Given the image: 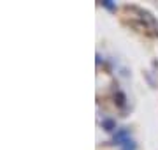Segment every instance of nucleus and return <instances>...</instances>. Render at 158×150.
Wrapping results in <instances>:
<instances>
[{
    "label": "nucleus",
    "instance_id": "1",
    "mask_svg": "<svg viewBox=\"0 0 158 150\" xmlns=\"http://www.w3.org/2000/svg\"><path fill=\"white\" fill-rule=\"evenodd\" d=\"M130 139V129H127V127H121V129H118L116 133H114V138H113V143L114 145H119V147H123L127 141Z\"/></svg>",
    "mask_w": 158,
    "mask_h": 150
},
{
    "label": "nucleus",
    "instance_id": "2",
    "mask_svg": "<svg viewBox=\"0 0 158 150\" xmlns=\"http://www.w3.org/2000/svg\"><path fill=\"white\" fill-rule=\"evenodd\" d=\"M100 126H102V129H104L106 133H113V131H118V129H116V120H114V118H109V117L102 118Z\"/></svg>",
    "mask_w": 158,
    "mask_h": 150
},
{
    "label": "nucleus",
    "instance_id": "3",
    "mask_svg": "<svg viewBox=\"0 0 158 150\" xmlns=\"http://www.w3.org/2000/svg\"><path fill=\"white\" fill-rule=\"evenodd\" d=\"M102 7H106L109 11H116V4H113L111 0H102Z\"/></svg>",
    "mask_w": 158,
    "mask_h": 150
},
{
    "label": "nucleus",
    "instance_id": "4",
    "mask_svg": "<svg viewBox=\"0 0 158 150\" xmlns=\"http://www.w3.org/2000/svg\"><path fill=\"white\" fill-rule=\"evenodd\" d=\"M102 62V57H100V53H97V64H100Z\"/></svg>",
    "mask_w": 158,
    "mask_h": 150
}]
</instances>
